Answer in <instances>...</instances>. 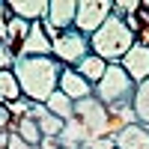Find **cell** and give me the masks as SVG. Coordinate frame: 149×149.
<instances>
[{"label": "cell", "mask_w": 149, "mask_h": 149, "mask_svg": "<svg viewBox=\"0 0 149 149\" xmlns=\"http://www.w3.org/2000/svg\"><path fill=\"white\" fill-rule=\"evenodd\" d=\"M15 78L21 84V93L36 104H45L57 90H60V72L63 66L54 57H21L15 60Z\"/></svg>", "instance_id": "6da1fadb"}, {"label": "cell", "mask_w": 149, "mask_h": 149, "mask_svg": "<svg viewBox=\"0 0 149 149\" xmlns=\"http://www.w3.org/2000/svg\"><path fill=\"white\" fill-rule=\"evenodd\" d=\"M134 42H137V36L125 27V21L116 18V15H110L102 27L90 36V51L95 57H102L104 63L113 66V63H119V60L134 48Z\"/></svg>", "instance_id": "7a4b0ae2"}, {"label": "cell", "mask_w": 149, "mask_h": 149, "mask_svg": "<svg viewBox=\"0 0 149 149\" xmlns=\"http://www.w3.org/2000/svg\"><path fill=\"white\" fill-rule=\"evenodd\" d=\"M134 86H137V84L125 74V69H122L119 63H113V66H107L104 78L93 86V95H95L107 110H113V107H131Z\"/></svg>", "instance_id": "3957f363"}, {"label": "cell", "mask_w": 149, "mask_h": 149, "mask_svg": "<svg viewBox=\"0 0 149 149\" xmlns=\"http://www.w3.org/2000/svg\"><path fill=\"white\" fill-rule=\"evenodd\" d=\"M51 48H54V60H57L60 66H69V69H74L84 57L93 54V51H90V36L78 33L74 27L57 33L54 39H51Z\"/></svg>", "instance_id": "277c9868"}, {"label": "cell", "mask_w": 149, "mask_h": 149, "mask_svg": "<svg viewBox=\"0 0 149 149\" xmlns=\"http://www.w3.org/2000/svg\"><path fill=\"white\" fill-rule=\"evenodd\" d=\"M74 116L86 125L93 140L95 137H113V134H110V110L98 102L95 95L84 98V102H74Z\"/></svg>", "instance_id": "5b68a950"}, {"label": "cell", "mask_w": 149, "mask_h": 149, "mask_svg": "<svg viewBox=\"0 0 149 149\" xmlns=\"http://www.w3.org/2000/svg\"><path fill=\"white\" fill-rule=\"evenodd\" d=\"M110 15H113V0H78L74 30L84 36H93Z\"/></svg>", "instance_id": "8992f818"}, {"label": "cell", "mask_w": 149, "mask_h": 149, "mask_svg": "<svg viewBox=\"0 0 149 149\" xmlns=\"http://www.w3.org/2000/svg\"><path fill=\"white\" fill-rule=\"evenodd\" d=\"M74 12H78V0H51L42 24L48 30H57V33L72 30L74 27Z\"/></svg>", "instance_id": "52a82bcc"}, {"label": "cell", "mask_w": 149, "mask_h": 149, "mask_svg": "<svg viewBox=\"0 0 149 149\" xmlns=\"http://www.w3.org/2000/svg\"><path fill=\"white\" fill-rule=\"evenodd\" d=\"M119 66L125 69V74H128L134 84L149 81V48L140 45V42H134V48L119 60Z\"/></svg>", "instance_id": "ba28073f"}, {"label": "cell", "mask_w": 149, "mask_h": 149, "mask_svg": "<svg viewBox=\"0 0 149 149\" xmlns=\"http://www.w3.org/2000/svg\"><path fill=\"white\" fill-rule=\"evenodd\" d=\"M21 57H54V48H51V39H48L42 21L30 24V36L21 42V51H18V60Z\"/></svg>", "instance_id": "9c48e42d"}, {"label": "cell", "mask_w": 149, "mask_h": 149, "mask_svg": "<svg viewBox=\"0 0 149 149\" xmlns=\"http://www.w3.org/2000/svg\"><path fill=\"white\" fill-rule=\"evenodd\" d=\"M60 93H66L72 102H84V98L93 95V84H86L78 74V69L63 66V72H60Z\"/></svg>", "instance_id": "30bf717a"}, {"label": "cell", "mask_w": 149, "mask_h": 149, "mask_svg": "<svg viewBox=\"0 0 149 149\" xmlns=\"http://www.w3.org/2000/svg\"><path fill=\"white\" fill-rule=\"evenodd\" d=\"M60 146L63 149H81V146H86L93 137H90V131H86V125L78 119V116H72L66 125H63V134H60Z\"/></svg>", "instance_id": "8fae6325"}, {"label": "cell", "mask_w": 149, "mask_h": 149, "mask_svg": "<svg viewBox=\"0 0 149 149\" xmlns=\"http://www.w3.org/2000/svg\"><path fill=\"white\" fill-rule=\"evenodd\" d=\"M113 140H116V149H149V128L134 122V125H125Z\"/></svg>", "instance_id": "7c38bea8"}, {"label": "cell", "mask_w": 149, "mask_h": 149, "mask_svg": "<svg viewBox=\"0 0 149 149\" xmlns=\"http://www.w3.org/2000/svg\"><path fill=\"white\" fill-rule=\"evenodd\" d=\"M30 116L36 119V125H39L42 137H60V134H63V125H66V122L60 119V116H54L45 104H33Z\"/></svg>", "instance_id": "4fadbf2b"}, {"label": "cell", "mask_w": 149, "mask_h": 149, "mask_svg": "<svg viewBox=\"0 0 149 149\" xmlns=\"http://www.w3.org/2000/svg\"><path fill=\"white\" fill-rule=\"evenodd\" d=\"M48 3L51 0H15V3H9V9H12V15L24 18L27 24H36V21H45Z\"/></svg>", "instance_id": "5bb4252c"}, {"label": "cell", "mask_w": 149, "mask_h": 149, "mask_svg": "<svg viewBox=\"0 0 149 149\" xmlns=\"http://www.w3.org/2000/svg\"><path fill=\"white\" fill-rule=\"evenodd\" d=\"M107 66H110V63H104L102 57H95V54H90V57H84V60H81V63L74 66V69H78V74H81V78H84L86 84H93V86H95L98 81L104 78V72H107Z\"/></svg>", "instance_id": "9a60e30c"}, {"label": "cell", "mask_w": 149, "mask_h": 149, "mask_svg": "<svg viewBox=\"0 0 149 149\" xmlns=\"http://www.w3.org/2000/svg\"><path fill=\"white\" fill-rule=\"evenodd\" d=\"M131 110H134V116H137L140 125H146V128H149V81H143V84L134 86Z\"/></svg>", "instance_id": "2e32d148"}, {"label": "cell", "mask_w": 149, "mask_h": 149, "mask_svg": "<svg viewBox=\"0 0 149 149\" xmlns=\"http://www.w3.org/2000/svg\"><path fill=\"white\" fill-rule=\"evenodd\" d=\"M21 95L24 93H21V84L15 78V72H0V104H12Z\"/></svg>", "instance_id": "e0dca14e"}, {"label": "cell", "mask_w": 149, "mask_h": 149, "mask_svg": "<svg viewBox=\"0 0 149 149\" xmlns=\"http://www.w3.org/2000/svg\"><path fill=\"white\" fill-rule=\"evenodd\" d=\"M45 107L51 110L54 116H60L63 122H69V119L74 116V102H72V98H69L66 93H60V90H57V93H54V95L45 102Z\"/></svg>", "instance_id": "ac0fdd59"}, {"label": "cell", "mask_w": 149, "mask_h": 149, "mask_svg": "<svg viewBox=\"0 0 149 149\" xmlns=\"http://www.w3.org/2000/svg\"><path fill=\"white\" fill-rule=\"evenodd\" d=\"M143 0H113V15L116 18H128V15H137Z\"/></svg>", "instance_id": "d6986e66"}, {"label": "cell", "mask_w": 149, "mask_h": 149, "mask_svg": "<svg viewBox=\"0 0 149 149\" xmlns=\"http://www.w3.org/2000/svg\"><path fill=\"white\" fill-rule=\"evenodd\" d=\"M15 18L12 15V9H9V3H3V0H0V42H9V33H6V27H9V21Z\"/></svg>", "instance_id": "ffe728a7"}, {"label": "cell", "mask_w": 149, "mask_h": 149, "mask_svg": "<svg viewBox=\"0 0 149 149\" xmlns=\"http://www.w3.org/2000/svg\"><path fill=\"white\" fill-rule=\"evenodd\" d=\"M12 66H15V54L0 42V72H12Z\"/></svg>", "instance_id": "44dd1931"}, {"label": "cell", "mask_w": 149, "mask_h": 149, "mask_svg": "<svg viewBox=\"0 0 149 149\" xmlns=\"http://www.w3.org/2000/svg\"><path fill=\"white\" fill-rule=\"evenodd\" d=\"M86 146H90V149H116V140L113 137H95V140H90Z\"/></svg>", "instance_id": "7402d4cb"}, {"label": "cell", "mask_w": 149, "mask_h": 149, "mask_svg": "<svg viewBox=\"0 0 149 149\" xmlns=\"http://www.w3.org/2000/svg\"><path fill=\"white\" fill-rule=\"evenodd\" d=\"M9 122H12L9 107H6V104H0V131H6V128H9Z\"/></svg>", "instance_id": "603a6c76"}, {"label": "cell", "mask_w": 149, "mask_h": 149, "mask_svg": "<svg viewBox=\"0 0 149 149\" xmlns=\"http://www.w3.org/2000/svg\"><path fill=\"white\" fill-rule=\"evenodd\" d=\"M6 149H30V146L24 143V140L18 137V134H9V146H6Z\"/></svg>", "instance_id": "cb8c5ba5"}, {"label": "cell", "mask_w": 149, "mask_h": 149, "mask_svg": "<svg viewBox=\"0 0 149 149\" xmlns=\"http://www.w3.org/2000/svg\"><path fill=\"white\" fill-rule=\"evenodd\" d=\"M39 149H60V140H57V137H42Z\"/></svg>", "instance_id": "d4e9b609"}, {"label": "cell", "mask_w": 149, "mask_h": 149, "mask_svg": "<svg viewBox=\"0 0 149 149\" xmlns=\"http://www.w3.org/2000/svg\"><path fill=\"white\" fill-rule=\"evenodd\" d=\"M137 42H140V45H146V48H149V27H143V30H140V33H137Z\"/></svg>", "instance_id": "484cf974"}, {"label": "cell", "mask_w": 149, "mask_h": 149, "mask_svg": "<svg viewBox=\"0 0 149 149\" xmlns=\"http://www.w3.org/2000/svg\"><path fill=\"white\" fill-rule=\"evenodd\" d=\"M9 146V131H0V149Z\"/></svg>", "instance_id": "4316f807"}, {"label": "cell", "mask_w": 149, "mask_h": 149, "mask_svg": "<svg viewBox=\"0 0 149 149\" xmlns=\"http://www.w3.org/2000/svg\"><path fill=\"white\" fill-rule=\"evenodd\" d=\"M30 149H39V146H30Z\"/></svg>", "instance_id": "83f0119b"}, {"label": "cell", "mask_w": 149, "mask_h": 149, "mask_svg": "<svg viewBox=\"0 0 149 149\" xmlns=\"http://www.w3.org/2000/svg\"><path fill=\"white\" fill-rule=\"evenodd\" d=\"M81 149H90V146H81Z\"/></svg>", "instance_id": "f1b7e54d"}, {"label": "cell", "mask_w": 149, "mask_h": 149, "mask_svg": "<svg viewBox=\"0 0 149 149\" xmlns=\"http://www.w3.org/2000/svg\"><path fill=\"white\" fill-rule=\"evenodd\" d=\"M60 149H63V146H60Z\"/></svg>", "instance_id": "f546056e"}]
</instances>
